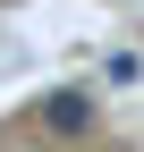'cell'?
<instances>
[{
    "label": "cell",
    "mask_w": 144,
    "mask_h": 152,
    "mask_svg": "<svg viewBox=\"0 0 144 152\" xmlns=\"http://www.w3.org/2000/svg\"><path fill=\"white\" fill-rule=\"evenodd\" d=\"M43 127H51V135H85V127H93V93H85V85H60L43 102Z\"/></svg>",
    "instance_id": "cell-1"
}]
</instances>
